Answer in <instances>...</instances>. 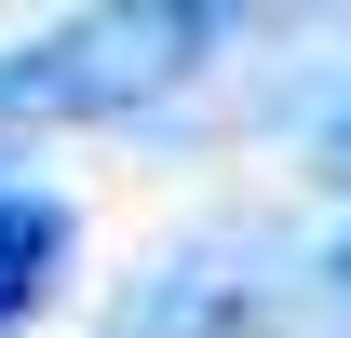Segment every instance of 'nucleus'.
<instances>
[{"instance_id":"f257e3e1","label":"nucleus","mask_w":351,"mask_h":338,"mask_svg":"<svg viewBox=\"0 0 351 338\" xmlns=\"http://www.w3.org/2000/svg\"><path fill=\"white\" fill-rule=\"evenodd\" d=\"M230 41V0H82L41 41L0 54V135L41 122H135L176 82H203V54Z\"/></svg>"},{"instance_id":"7ed1b4c3","label":"nucleus","mask_w":351,"mask_h":338,"mask_svg":"<svg viewBox=\"0 0 351 338\" xmlns=\"http://www.w3.org/2000/svg\"><path fill=\"white\" fill-rule=\"evenodd\" d=\"M68 284V203L54 190H0V338Z\"/></svg>"},{"instance_id":"f03ea898","label":"nucleus","mask_w":351,"mask_h":338,"mask_svg":"<svg viewBox=\"0 0 351 338\" xmlns=\"http://www.w3.org/2000/svg\"><path fill=\"white\" fill-rule=\"evenodd\" d=\"M284 311V271H270L257 230H230V244H176L149 284L108 311V338H257Z\"/></svg>"},{"instance_id":"20e7f679","label":"nucleus","mask_w":351,"mask_h":338,"mask_svg":"<svg viewBox=\"0 0 351 338\" xmlns=\"http://www.w3.org/2000/svg\"><path fill=\"white\" fill-rule=\"evenodd\" d=\"M311 176H338V190H351V109H324V122H311Z\"/></svg>"},{"instance_id":"39448f33","label":"nucleus","mask_w":351,"mask_h":338,"mask_svg":"<svg viewBox=\"0 0 351 338\" xmlns=\"http://www.w3.org/2000/svg\"><path fill=\"white\" fill-rule=\"evenodd\" d=\"M338 325H351V257H338Z\"/></svg>"}]
</instances>
